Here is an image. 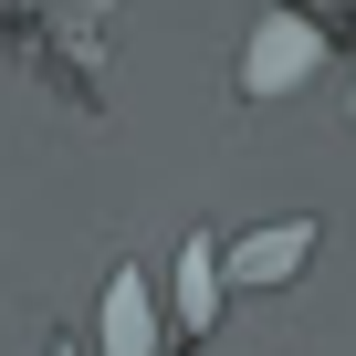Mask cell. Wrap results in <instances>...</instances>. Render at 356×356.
Wrapping results in <instances>:
<instances>
[{
  "label": "cell",
  "mask_w": 356,
  "mask_h": 356,
  "mask_svg": "<svg viewBox=\"0 0 356 356\" xmlns=\"http://www.w3.org/2000/svg\"><path fill=\"white\" fill-rule=\"evenodd\" d=\"M325 53V0H273V11L252 22V53H241V95H283L304 84Z\"/></svg>",
  "instance_id": "cell-1"
},
{
  "label": "cell",
  "mask_w": 356,
  "mask_h": 356,
  "mask_svg": "<svg viewBox=\"0 0 356 356\" xmlns=\"http://www.w3.org/2000/svg\"><path fill=\"white\" fill-rule=\"evenodd\" d=\"M314 220L293 210V220H262V231H241V241H220V262H231V283H293L304 262H314Z\"/></svg>",
  "instance_id": "cell-2"
},
{
  "label": "cell",
  "mask_w": 356,
  "mask_h": 356,
  "mask_svg": "<svg viewBox=\"0 0 356 356\" xmlns=\"http://www.w3.org/2000/svg\"><path fill=\"white\" fill-rule=\"evenodd\" d=\"M95 335H105V356H157V293H147V273H115L105 283Z\"/></svg>",
  "instance_id": "cell-3"
},
{
  "label": "cell",
  "mask_w": 356,
  "mask_h": 356,
  "mask_svg": "<svg viewBox=\"0 0 356 356\" xmlns=\"http://www.w3.org/2000/svg\"><path fill=\"white\" fill-rule=\"evenodd\" d=\"M220 293H231V262H220L210 231H189V252H178V325L210 335V325H220Z\"/></svg>",
  "instance_id": "cell-4"
},
{
  "label": "cell",
  "mask_w": 356,
  "mask_h": 356,
  "mask_svg": "<svg viewBox=\"0 0 356 356\" xmlns=\"http://www.w3.org/2000/svg\"><path fill=\"white\" fill-rule=\"evenodd\" d=\"M53 356H74V346H53Z\"/></svg>",
  "instance_id": "cell-5"
}]
</instances>
